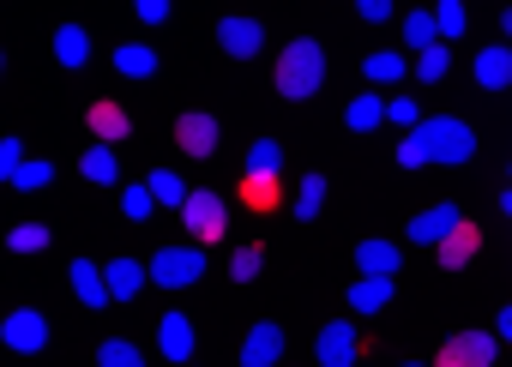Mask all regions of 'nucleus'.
<instances>
[{
	"instance_id": "f257e3e1",
	"label": "nucleus",
	"mask_w": 512,
	"mask_h": 367,
	"mask_svg": "<svg viewBox=\"0 0 512 367\" xmlns=\"http://www.w3.org/2000/svg\"><path fill=\"white\" fill-rule=\"evenodd\" d=\"M320 79H326V49H320L314 37H296V43L278 55V97L302 103V97L320 91Z\"/></svg>"
},
{
	"instance_id": "f03ea898",
	"label": "nucleus",
	"mask_w": 512,
	"mask_h": 367,
	"mask_svg": "<svg viewBox=\"0 0 512 367\" xmlns=\"http://www.w3.org/2000/svg\"><path fill=\"white\" fill-rule=\"evenodd\" d=\"M416 133H422V145H428V157H434L440 169H458V163L476 157V133H470L464 121H452V115H434V121H422Z\"/></svg>"
},
{
	"instance_id": "7ed1b4c3",
	"label": "nucleus",
	"mask_w": 512,
	"mask_h": 367,
	"mask_svg": "<svg viewBox=\"0 0 512 367\" xmlns=\"http://www.w3.org/2000/svg\"><path fill=\"white\" fill-rule=\"evenodd\" d=\"M205 277V253L199 247H157L151 253V283L157 289H187Z\"/></svg>"
},
{
	"instance_id": "20e7f679",
	"label": "nucleus",
	"mask_w": 512,
	"mask_h": 367,
	"mask_svg": "<svg viewBox=\"0 0 512 367\" xmlns=\"http://www.w3.org/2000/svg\"><path fill=\"white\" fill-rule=\"evenodd\" d=\"M494 349H500L494 331H452L446 349L434 355V367H494Z\"/></svg>"
},
{
	"instance_id": "39448f33",
	"label": "nucleus",
	"mask_w": 512,
	"mask_h": 367,
	"mask_svg": "<svg viewBox=\"0 0 512 367\" xmlns=\"http://www.w3.org/2000/svg\"><path fill=\"white\" fill-rule=\"evenodd\" d=\"M0 343H7L13 355H43L49 349V319L37 307H19V313L0 319Z\"/></svg>"
},
{
	"instance_id": "423d86ee",
	"label": "nucleus",
	"mask_w": 512,
	"mask_h": 367,
	"mask_svg": "<svg viewBox=\"0 0 512 367\" xmlns=\"http://www.w3.org/2000/svg\"><path fill=\"white\" fill-rule=\"evenodd\" d=\"M181 217H187V229H193V247H205V241H223V229H229V211H223V199L217 193H193L187 205H181Z\"/></svg>"
},
{
	"instance_id": "0eeeda50",
	"label": "nucleus",
	"mask_w": 512,
	"mask_h": 367,
	"mask_svg": "<svg viewBox=\"0 0 512 367\" xmlns=\"http://www.w3.org/2000/svg\"><path fill=\"white\" fill-rule=\"evenodd\" d=\"M356 349H362V337H356L350 319H332V325H320V337H314L320 367H356Z\"/></svg>"
},
{
	"instance_id": "6e6552de",
	"label": "nucleus",
	"mask_w": 512,
	"mask_h": 367,
	"mask_svg": "<svg viewBox=\"0 0 512 367\" xmlns=\"http://www.w3.org/2000/svg\"><path fill=\"white\" fill-rule=\"evenodd\" d=\"M217 43H223V55H235V61H253V55H260V43H266V31H260V19H241V13H229V19H217Z\"/></svg>"
},
{
	"instance_id": "1a4fd4ad",
	"label": "nucleus",
	"mask_w": 512,
	"mask_h": 367,
	"mask_svg": "<svg viewBox=\"0 0 512 367\" xmlns=\"http://www.w3.org/2000/svg\"><path fill=\"white\" fill-rule=\"evenodd\" d=\"M278 361H284V325L260 319L247 331V343H241V367H278Z\"/></svg>"
},
{
	"instance_id": "9d476101",
	"label": "nucleus",
	"mask_w": 512,
	"mask_h": 367,
	"mask_svg": "<svg viewBox=\"0 0 512 367\" xmlns=\"http://www.w3.org/2000/svg\"><path fill=\"white\" fill-rule=\"evenodd\" d=\"M458 223H464V211H458V205H434V211H416V217H410V241H416V247H440V241H446Z\"/></svg>"
},
{
	"instance_id": "9b49d317",
	"label": "nucleus",
	"mask_w": 512,
	"mask_h": 367,
	"mask_svg": "<svg viewBox=\"0 0 512 367\" xmlns=\"http://www.w3.org/2000/svg\"><path fill=\"white\" fill-rule=\"evenodd\" d=\"M175 145H181L187 157H211V151H217V121L199 115V109H187V115L175 121Z\"/></svg>"
},
{
	"instance_id": "f8f14e48",
	"label": "nucleus",
	"mask_w": 512,
	"mask_h": 367,
	"mask_svg": "<svg viewBox=\"0 0 512 367\" xmlns=\"http://www.w3.org/2000/svg\"><path fill=\"white\" fill-rule=\"evenodd\" d=\"M67 277H73V295H79L85 307H97V313H103V307L115 301V295H109V277H103V265H97V259H73V271H67Z\"/></svg>"
},
{
	"instance_id": "ddd939ff",
	"label": "nucleus",
	"mask_w": 512,
	"mask_h": 367,
	"mask_svg": "<svg viewBox=\"0 0 512 367\" xmlns=\"http://www.w3.org/2000/svg\"><path fill=\"white\" fill-rule=\"evenodd\" d=\"M157 349H163V361H193V319L187 313H163L157 319Z\"/></svg>"
},
{
	"instance_id": "4468645a",
	"label": "nucleus",
	"mask_w": 512,
	"mask_h": 367,
	"mask_svg": "<svg viewBox=\"0 0 512 367\" xmlns=\"http://www.w3.org/2000/svg\"><path fill=\"white\" fill-rule=\"evenodd\" d=\"M476 247H482V235H476V223H458L440 247H434V259L446 265V271H464L470 259H476Z\"/></svg>"
},
{
	"instance_id": "2eb2a0df",
	"label": "nucleus",
	"mask_w": 512,
	"mask_h": 367,
	"mask_svg": "<svg viewBox=\"0 0 512 367\" xmlns=\"http://www.w3.org/2000/svg\"><path fill=\"white\" fill-rule=\"evenodd\" d=\"M476 85H482V91H506V85H512V49H506V43H494V49L476 55Z\"/></svg>"
},
{
	"instance_id": "dca6fc26",
	"label": "nucleus",
	"mask_w": 512,
	"mask_h": 367,
	"mask_svg": "<svg viewBox=\"0 0 512 367\" xmlns=\"http://www.w3.org/2000/svg\"><path fill=\"white\" fill-rule=\"evenodd\" d=\"M85 121H91L97 145H115V139H127V133H133L127 109H115V103H91V109H85Z\"/></svg>"
},
{
	"instance_id": "f3484780",
	"label": "nucleus",
	"mask_w": 512,
	"mask_h": 367,
	"mask_svg": "<svg viewBox=\"0 0 512 367\" xmlns=\"http://www.w3.org/2000/svg\"><path fill=\"white\" fill-rule=\"evenodd\" d=\"M278 199H284L278 175H241V205L247 211H278Z\"/></svg>"
},
{
	"instance_id": "a211bd4d",
	"label": "nucleus",
	"mask_w": 512,
	"mask_h": 367,
	"mask_svg": "<svg viewBox=\"0 0 512 367\" xmlns=\"http://www.w3.org/2000/svg\"><path fill=\"white\" fill-rule=\"evenodd\" d=\"M103 277H109V295H115V301H133V295L145 289V265H139V259H109Z\"/></svg>"
},
{
	"instance_id": "6ab92c4d",
	"label": "nucleus",
	"mask_w": 512,
	"mask_h": 367,
	"mask_svg": "<svg viewBox=\"0 0 512 367\" xmlns=\"http://www.w3.org/2000/svg\"><path fill=\"white\" fill-rule=\"evenodd\" d=\"M55 61L61 67H85L91 61V31L85 25H61L55 31Z\"/></svg>"
},
{
	"instance_id": "aec40b11",
	"label": "nucleus",
	"mask_w": 512,
	"mask_h": 367,
	"mask_svg": "<svg viewBox=\"0 0 512 367\" xmlns=\"http://www.w3.org/2000/svg\"><path fill=\"white\" fill-rule=\"evenodd\" d=\"M79 175H85L91 187H115V181H121V163H115L109 145H91V151L79 157Z\"/></svg>"
},
{
	"instance_id": "412c9836",
	"label": "nucleus",
	"mask_w": 512,
	"mask_h": 367,
	"mask_svg": "<svg viewBox=\"0 0 512 367\" xmlns=\"http://www.w3.org/2000/svg\"><path fill=\"white\" fill-rule=\"evenodd\" d=\"M350 307H356V313L392 307V277H356V283H350Z\"/></svg>"
},
{
	"instance_id": "4be33fe9",
	"label": "nucleus",
	"mask_w": 512,
	"mask_h": 367,
	"mask_svg": "<svg viewBox=\"0 0 512 367\" xmlns=\"http://www.w3.org/2000/svg\"><path fill=\"white\" fill-rule=\"evenodd\" d=\"M344 121H350V133H374V127L386 121V97H380V91H362V97L344 109Z\"/></svg>"
},
{
	"instance_id": "5701e85b",
	"label": "nucleus",
	"mask_w": 512,
	"mask_h": 367,
	"mask_svg": "<svg viewBox=\"0 0 512 367\" xmlns=\"http://www.w3.org/2000/svg\"><path fill=\"white\" fill-rule=\"evenodd\" d=\"M356 265H362V277H392L398 271V247L392 241H362L356 247Z\"/></svg>"
},
{
	"instance_id": "b1692460",
	"label": "nucleus",
	"mask_w": 512,
	"mask_h": 367,
	"mask_svg": "<svg viewBox=\"0 0 512 367\" xmlns=\"http://www.w3.org/2000/svg\"><path fill=\"white\" fill-rule=\"evenodd\" d=\"M404 43H410L416 55L440 49V19H434V13H410V19H404Z\"/></svg>"
},
{
	"instance_id": "393cba45",
	"label": "nucleus",
	"mask_w": 512,
	"mask_h": 367,
	"mask_svg": "<svg viewBox=\"0 0 512 367\" xmlns=\"http://www.w3.org/2000/svg\"><path fill=\"white\" fill-rule=\"evenodd\" d=\"M115 73H127V79H151V73H157V55L139 49V43H121V49H115Z\"/></svg>"
},
{
	"instance_id": "a878e982",
	"label": "nucleus",
	"mask_w": 512,
	"mask_h": 367,
	"mask_svg": "<svg viewBox=\"0 0 512 367\" xmlns=\"http://www.w3.org/2000/svg\"><path fill=\"white\" fill-rule=\"evenodd\" d=\"M278 169H284V145H278V139H253L247 175H278Z\"/></svg>"
},
{
	"instance_id": "bb28decb",
	"label": "nucleus",
	"mask_w": 512,
	"mask_h": 367,
	"mask_svg": "<svg viewBox=\"0 0 512 367\" xmlns=\"http://www.w3.org/2000/svg\"><path fill=\"white\" fill-rule=\"evenodd\" d=\"M362 73H368V85H398V79H404V55L380 49V55H368V61H362Z\"/></svg>"
},
{
	"instance_id": "cd10ccee",
	"label": "nucleus",
	"mask_w": 512,
	"mask_h": 367,
	"mask_svg": "<svg viewBox=\"0 0 512 367\" xmlns=\"http://www.w3.org/2000/svg\"><path fill=\"white\" fill-rule=\"evenodd\" d=\"M145 187H151V193H157V205H175V211H181V205H187V199H193V193H187V187H181V175H175V169H157V175H151V181H145Z\"/></svg>"
},
{
	"instance_id": "c85d7f7f",
	"label": "nucleus",
	"mask_w": 512,
	"mask_h": 367,
	"mask_svg": "<svg viewBox=\"0 0 512 367\" xmlns=\"http://www.w3.org/2000/svg\"><path fill=\"white\" fill-rule=\"evenodd\" d=\"M320 205H326V175H308V181L296 187V217H302V223H314V217H320Z\"/></svg>"
},
{
	"instance_id": "c756f323",
	"label": "nucleus",
	"mask_w": 512,
	"mask_h": 367,
	"mask_svg": "<svg viewBox=\"0 0 512 367\" xmlns=\"http://www.w3.org/2000/svg\"><path fill=\"white\" fill-rule=\"evenodd\" d=\"M121 211H127L133 223H145V217L157 211V193H151L145 181H133V187H121Z\"/></svg>"
},
{
	"instance_id": "7c9ffc66",
	"label": "nucleus",
	"mask_w": 512,
	"mask_h": 367,
	"mask_svg": "<svg viewBox=\"0 0 512 367\" xmlns=\"http://www.w3.org/2000/svg\"><path fill=\"white\" fill-rule=\"evenodd\" d=\"M97 367H145V355H139L127 337H109V343L97 349Z\"/></svg>"
},
{
	"instance_id": "2f4dec72",
	"label": "nucleus",
	"mask_w": 512,
	"mask_h": 367,
	"mask_svg": "<svg viewBox=\"0 0 512 367\" xmlns=\"http://www.w3.org/2000/svg\"><path fill=\"white\" fill-rule=\"evenodd\" d=\"M7 247H13V253H43V247H49V229H43V223H19V229L7 235Z\"/></svg>"
},
{
	"instance_id": "473e14b6",
	"label": "nucleus",
	"mask_w": 512,
	"mask_h": 367,
	"mask_svg": "<svg viewBox=\"0 0 512 367\" xmlns=\"http://www.w3.org/2000/svg\"><path fill=\"white\" fill-rule=\"evenodd\" d=\"M260 265H266V247H241V253L229 259V277H235V283H253V277H260Z\"/></svg>"
},
{
	"instance_id": "72a5a7b5",
	"label": "nucleus",
	"mask_w": 512,
	"mask_h": 367,
	"mask_svg": "<svg viewBox=\"0 0 512 367\" xmlns=\"http://www.w3.org/2000/svg\"><path fill=\"white\" fill-rule=\"evenodd\" d=\"M434 19H440V43H452V37H464V7H458V0H440V7H434Z\"/></svg>"
},
{
	"instance_id": "f704fd0d",
	"label": "nucleus",
	"mask_w": 512,
	"mask_h": 367,
	"mask_svg": "<svg viewBox=\"0 0 512 367\" xmlns=\"http://www.w3.org/2000/svg\"><path fill=\"white\" fill-rule=\"evenodd\" d=\"M446 67H452V61H446V43H440V49H428V55H416V79H422V85H440V79H446Z\"/></svg>"
},
{
	"instance_id": "c9c22d12",
	"label": "nucleus",
	"mask_w": 512,
	"mask_h": 367,
	"mask_svg": "<svg viewBox=\"0 0 512 367\" xmlns=\"http://www.w3.org/2000/svg\"><path fill=\"white\" fill-rule=\"evenodd\" d=\"M49 181H55V163H25V169L13 175V187H19V193H43Z\"/></svg>"
},
{
	"instance_id": "e433bc0d",
	"label": "nucleus",
	"mask_w": 512,
	"mask_h": 367,
	"mask_svg": "<svg viewBox=\"0 0 512 367\" xmlns=\"http://www.w3.org/2000/svg\"><path fill=\"white\" fill-rule=\"evenodd\" d=\"M386 121L404 127V133H416V127H422V109H416L410 97H392V103H386Z\"/></svg>"
},
{
	"instance_id": "4c0bfd02",
	"label": "nucleus",
	"mask_w": 512,
	"mask_h": 367,
	"mask_svg": "<svg viewBox=\"0 0 512 367\" xmlns=\"http://www.w3.org/2000/svg\"><path fill=\"white\" fill-rule=\"evenodd\" d=\"M398 163H404V169H428V163H434V157H428V145H422V133H404Z\"/></svg>"
},
{
	"instance_id": "58836bf2",
	"label": "nucleus",
	"mask_w": 512,
	"mask_h": 367,
	"mask_svg": "<svg viewBox=\"0 0 512 367\" xmlns=\"http://www.w3.org/2000/svg\"><path fill=\"white\" fill-rule=\"evenodd\" d=\"M19 169H25V145H19V139H0V175L13 181Z\"/></svg>"
},
{
	"instance_id": "ea45409f",
	"label": "nucleus",
	"mask_w": 512,
	"mask_h": 367,
	"mask_svg": "<svg viewBox=\"0 0 512 367\" xmlns=\"http://www.w3.org/2000/svg\"><path fill=\"white\" fill-rule=\"evenodd\" d=\"M356 19H362V25H386L392 7H386V0H356Z\"/></svg>"
},
{
	"instance_id": "a19ab883",
	"label": "nucleus",
	"mask_w": 512,
	"mask_h": 367,
	"mask_svg": "<svg viewBox=\"0 0 512 367\" xmlns=\"http://www.w3.org/2000/svg\"><path fill=\"white\" fill-rule=\"evenodd\" d=\"M139 19L145 25H169V0H139Z\"/></svg>"
},
{
	"instance_id": "79ce46f5",
	"label": "nucleus",
	"mask_w": 512,
	"mask_h": 367,
	"mask_svg": "<svg viewBox=\"0 0 512 367\" xmlns=\"http://www.w3.org/2000/svg\"><path fill=\"white\" fill-rule=\"evenodd\" d=\"M494 337H500V343H512V307H500V325H494Z\"/></svg>"
},
{
	"instance_id": "37998d69",
	"label": "nucleus",
	"mask_w": 512,
	"mask_h": 367,
	"mask_svg": "<svg viewBox=\"0 0 512 367\" xmlns=\"http://www.w3.org/2000/svg\"><path fill=\"white\" fill-rule=\"evenodd\" d=\"M500 31H506V43H512V7H506V13H500Z\"/></svg>"
},
{
	"instance_id": "c03bdc74",
	"label": "nucleus",
	"mask_w": 512,
	"mask_h": 367,
	"mask_svg": "<svg viewBox=\"0 0 512 367\" xmlns=\"http://www.w3.org/2000/svg\"><path fill=\"white\" fill-rule=\"evenodd\" d=\"M500 211H512V187H506V193H500Z\"/></svg>"
},
{
	"instance_id": "a18cd8bd",
	"label": "nucleus",
	"mask_w": 512,
	"mask_h": 367,
	"mask_svg": "<svg viewBox=\"0 0 512 367\" xmlns=\"http://www.w3.org/2000/svg\"><path fill=\"white\" fill-rule=\"evenodd\" d=\"M404 367H422V361H404Z\"/></svg>"
}]
</instances>
